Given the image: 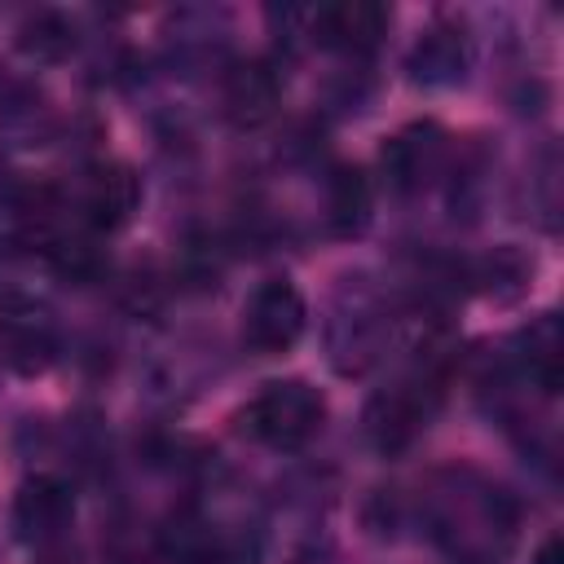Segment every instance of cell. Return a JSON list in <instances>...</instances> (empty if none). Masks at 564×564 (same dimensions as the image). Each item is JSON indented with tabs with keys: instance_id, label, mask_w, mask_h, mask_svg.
<instances>
[{
	"instance_id": "obj_1",
	"label": "cell",
	"mask_w": 564,
	"mask_h": 564,
	"mask_svg": "<svg viewBox=\"0 0 564 564\" xmlns=\"http://www.w3.org/2000/svg\"><path fill=\"white\" fill-rule=\"evenodd\" d=\"M423 524L449 564H507L520 507L476 467H445L423 489Z\"/></svg>"
},
{
	"instance_id": "obj_17",
	"label": "cell",
	"mask_w": 564,
	"mask_h": 564,
	"mask_svg": "<svg viewBox=\"0 0 564 564\" xmlns=\"http://www.w3.org/2000/svg\"><path fill=\"white\" fill-rule=\"evenodd\" d=\"M529 564H564V538L560 533H546L542 546L529 555Z\"/></svg>"
},
{
	"instance_id": "obj_11",
	"label": "cell",
	"mask_w": 564,
	"mask_h": 564,
	"mask_svg": "<svg viewBox=\"0 0 564 564\" xmlns=\"http://www.w3.org/2000/svg\"><path fill=\"white\" fill-rule=\"evenodd\" d=\"M511 370L520 383L538 388L542 397L560 392L564 379V335H560V317L555 313H538L529 326H520L511 335Z\"/></svg>"
},
{
	"instance_id": "obj_6",
	"label": "cell",
	"mask_w": 564,
	"mask_h": 564,
	"mask_svg": "<svg viewBox=\"0 0 564 564\" xmlns=\"http://www.w3.org/2000/svg\"><path fill=\"white\" fill-rule=\"evenodd\" d=\"M9 524H13V538L35 546V551L62 542L70 533V524H75V489L53 471L26 476L18 485V494H13Z\"/></svg>"
},
{
	"instance_id": "obj_10",
	"label": "cell",
	"mask_w": 564,
	"mask_h": 564,
	"mask_svg": "<svg viewBox=\"0 0 564 564\" xmlns=\"http://www.w3.org/2000/svg\"><path fill=\"white\" fill-rule=\"evenodd\" d=\"M141 207V176L128 163H97L84 181L79 194V216L84 229L93 234H115L132 220V212Z\"/></svg>"
},
{
	"instance_id": "obj_5",
	"label": "cell",
	"mask_w": 564,
	"mask_h": 564,
	"mask_svg": "<svg viewBox=\"0 0 564 564\" xmlns=\"http://www.w3.org/2000/svg\"><path fill=\"white\" fill-rule=\"evenodd\" d=\"M308 326V300L291 278H264L242 304V344L260 357H282Z\"/></svg>"
},
{
	"instance_id": "obj_9",
	"label": "cell",
	"mask_w": 564,
	"mask_h": 564,
	"mask_svg": "<svg viewBox=\"0 0 564 564\" xmlns=\"http://www.w3.org/2000/svg\"><path fill=\"white\" fill-rule=\"evenodd\" d=\"M410 84L419 88H454L471 70V35L454 18H436L419 31V40L405 53Z\"/></svg>"
},
{
	"instance_id": "obj_15",
	"label": "cell",
	"mask_w": 564,
	"mask_h": 564,
	"mask_svg": "<svg viewBox=\"0 0 564 564\" xmlns=\"http://www.w3.org/2000/svg\"><path fill=\"white\" fill-rule=\"evenodd\" d=\"M529 282H533V256H524L520 247H494L471 264V286L494 300H516L529 291Z\"/></svg>"
},
{
	"instance_id": "obj_14",
	"label": "cell",
	"mask_w": 564,
	"mask_h": 564,
	"mask_svg": "<svg viewBox=\"0 0 564 564\" xmlns=\"http://www.w3.org/2000/svg\"><path fill=\"white\" fill-rule=\"evenodd\" d=\"M375 189L361 167H335L326 181V229L330 238H357L370 225Z\"/></svg>"
},
{
	"instance_id": "obj_12",
	"label": "cell",
	"mask_w": 564,
	"mask_h": 564,
	"mask_svg": "<svg viewBox=\"0 0 564 564\" xmlns=\"http://www.w3.org/2000/svg\"><path fill=\"white\" fill-rule=\"evenodd\" d=\"M220 97H225V115L238 128H260L264 119H273V110L282 101V79L273 70V62L247 57V62H234L229 66Z\"/></svg>"
},
{
	"instance_id": "obj_16",
	"label": "cell",
	"mask_w": 564,
	"mask_h": 564,
	"mask_svg": "<svg viewBox=\"0 0 564 564\" xmlns=\"http://www.w3.org/2000/svg\"><path fill=\"white\" fill-rule=\"evenodd\" d=\"M18 44H22V53L35 57V62H62V57H70V48H75V22H70L66 13H57V9H40V13H31V18L22 22Z\"/></svg>"
},
{
	"instance_id": "obj_3",
	"label": "cell",
	"mask_w": 564,
	"mask_h": 564,
	"mask_svg": "<svg viewBox=\"0 0 564 564\" xmlns=\"http://www.w3.org/2000/svg\"><path fill=\"white\" fill-rule=\"evenodd\" d=\"M326 423V397L308 379H269L238 410V427L269 449H304Z\"/></svg>"
},
{
	"instance_id": "obj_7",
	"label": "cell",
	"mask_w": 564,
	"mask_h": 564,
	"mask_svg": "<svg viewBox=\"0 0 564 564\" xmlns=\"http://www.w3.org/2000/svg\"><path fill=\"white\" fill-rule=\"evenodd\" d=\"M449 163V137L441 123L432 119H419V123H405L401 132H392L379 150V167L388 176V185L397 194H419L427 189Z\"/></svg>"
},
{
	"instance_id": "obj_8",
	"label": "cell",
	"mask_w": 564,
	"mask_h": 564,
	"mask_svg": "<svg viewBox=\"0 0 564 564\" xmlns=\"http://www.w3.org/2000/svg\"><path fill=\"white\" fill-rule=\"evenodd\" d=\"M392 26V9L375 0H335L308 13V35L335 53L370 57Z\"/></svg>"
},
{
	"instance_id": "obj_2",
	"label": "cell",
	"mask_w": 564,
	"mask_h": 564,
	"mask_svg": "<svg viewBox=\"0 0 564 564\" xmlns=\"http://www.w3.org/2000/svg\"><path fill=\"white\" fill-rule=\"evenodd\" d=\"M445 352L449 348L427 344V352H419L414 370L397 375L388 388H379L366 401L361 427L379 454H401L432 427V419L441 410V392H445Z\"/></svg>"
},
{
	"instance_id": "obj_4",
	"label": "cell",
	"mask_w": 564,
	"mask_h": 564,
	"mask_svg": "<svg viewBox=\"0 0 564 564\" xmlns=\"http://www.w3.org/2000/svg\"><path fill=\"white\" fill-rule=\"evenodd\" d=\"M383 344H388V308L379 304V295L361 278H348L330 304V317H326L330 366L348 379L366 375L383 357Z\"/></svg>"
},
{
	"instance_id": "obj_13",
	"label": "cell",
	"mask_w": 564,
	"mask_h": 564,
	"mask_svg": "<svg viewBox=\"0 0 564 564\" xmlns=\"http://www.w3.org/2000/svg\"><path fill=\"white\" fill-rule=\"evenodd\" d=\"M0 352L18 375H40L57 352V339H53V326L44 322V313L4 308L0 313Z\"/></svg>"
}]
</instances>
